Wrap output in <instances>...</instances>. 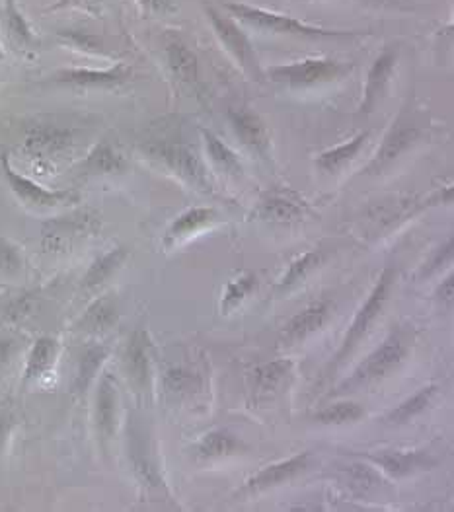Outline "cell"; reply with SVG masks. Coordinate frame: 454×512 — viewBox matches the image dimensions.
Returning <instances> with one entry per match:
<instances>
[{
  "instance_id": "obj_1",
  "label": "cell",
  "mask_w": 454,
  "mask_h": 512,
  "mask_svg": "<svg viewBox=\"0 0 454 512\" xmlns=\"http://www.w3.org/2000/svg\"><path fill=\"white\" fill-rule=\"evenodd\" d=\"M227 10L232 14V18H238L242 24H246L258 32L303 37H347L357 34V32H347V30H328V28H320V26H310L299 18H293V16H287L281 12H271L264 8H256V6H248L242 2H228Z\"/></svg>"
},
{
  "instance_id": "obj_2",
  "label": "cell",
  "mask_w": 454,
  "mask_h": 512,
  "mask_svg": "<svg viewBox=\"0 0 454 512\" xmlns=\"http://www.w3.org/2000/svg\"><path fill=\"white\" fill-rule=\"evenodd\" d=\"M76 145L75 127L59 125V123H36L26 131L24 152L30 158L41 162H55L69 154Z\"/></svg>"
},
{
  "instance_id": "obj_3",
  "label": "cell",
  "mask_w": 454,
  "mask_h": 512,
  "mask_svg": "<svg viewBox=\"0 0 454 512\" xmlns=\"http://www.w3.org/2000/svg\"><path fill=\"white\" fill-rule=\"evenodd\" d=\"M0 168H2V176L8 183V187L12 189V193L28 207H34V209H55V207H61V205H69V203H75L78 199L75 191H51V189H45L41 187L39 183L22 176L20 172H16L8 160V154H2L0 156Z\"/></svg>"
},
{
  "instance_id": "obj_4",
  "label": "cell",
  "mask_w": 454,
  "mask_h": 512,
  "mask_svg": "<svg viewBox=\"0 0 454 512\" xmlns=\"http://www.w3.org/2000/svg\"><path fill=\"white\" fill-rule=\"evenodd\" d=\"M143 150L151 154L152 158L166 164L174 174H178L182 180L199 187V189H211L209 174L199 160V156L186 145L180 143H149Z\"/></svg>"
},
{
  "instance_id": "obj_5",
  "label": "cell",
  "mask_w": 454,
  "mask_h": 512,
  "mask_svg": "<svg viewBox=\"0 0 454 512\" xmlns=\"http://www.w3.org/2000/svg\"><path fill=\"white\" fill-rule=\"evenodd\" d=\"M343 67L338 61L332 59H304L291 65H279L271 67L267 76L277 82L291 88H306L320 82H328L340 76Z\"/></svg>"
},
{
  "instance_id": "obj_6",
  "label": "cell",
  "mask_w": 454,
  "mask_h": 512,
  "mask_svg": "<svg viewBox=\"0 0 454 512\" xmlns=\"http://www.w3.org/2000/svg\"><path fill=\"white\" fill-rule=\"evenodd\" d=\"M205 12H207V18L211 22V28H213L215 36L221 41V45L227 49L228 55L244 71H256L258 69V59H256L254 47H252L248 36L244 34V30L234 22V18L219 12L213 6H209Z\"/></svg>"
},
{
  "instance_id": "obj_7",
  "label": "cell",
  "mask_w": 454,
  "mask_h": 512,
  "mask_svg": "<svg viewBox=\"0 0 454 512\" xmlns=\"http://www.w3.org/2000/svg\"><path fill=\"white\" fill-rule=\"evenodd\" d=\"M392 281H394V269H392V267H386V269L382 271V275H380L379 283H377L375 291L371 293L369 300L365 302V306L359 310L357 318L353 320V324H351V328H349V333H347V337H345V341H343V347H341L340 355H338V361H343V357H347V355L353 351V347L361 341V337L369 331L371 324L377 320V316H379L380 310H382V306H384V302H386V298H388V293H390Z\"/></svg>"
},
{
  "instance_id": "obj_8",
  "label": "cell",
  "mask_w": 454,
  "mask_h": 512,
  "mask_svg": "<svg viewBox=\"0 0 454 512\" xmlns=\"http://www.w3.org/2000/svg\"><path fill=\"white\" fill-rule=\"evenodd\" d=\"M133 76L131 67L125 63H117L106 71H90V69H63L53 74L49 80L57 86L69 88H117L129 82Z\"/></svg>"
},
{
  "instance_id": "obj_9",
  "label": "cell",
  "mask_w": 454,
  "mask_h": 512,
  "mask_svg": "<svg viewBox=\"0 0 454 512\" xmlns=\"http://www.w3.org/2000/svg\"><path fill=\"white\" fill-rule=\"evenodd\" d=\"M394 65H396V53L392 49H386L375 59L369 76H367V84H365V100L361 106L363 113H371L375 110L377 102L382 98V94L388 86V78L394 71Z\"/></svg>"
},
{
  "instance_id": "obj_10",
  "label": "cell",
  "mask_w": 454,
  "mask_h": 512,
  "mask_svg": "<svg viewBox=\"0 0 454 512\" xmlns=\"http://www.w3.org/2000/svg\"><path fill=\"white\" fill-rule=\"evenodd\" d=\"M123 365L129 378L139 386H147L149 382V337L145 331H135L127 343Z\"/></svg>"
},
{
  "instance_id": "obj_11",
  "label": "cell",
  "mask_w": 454,
  "mask_h": 512,
  "mask_svg": "<svg viewBox=\"0 0 454 512\" xmlns=\"http://www.w3.org/2000/svg\"><path fill=\"white\" fill-rule=\"evenodd\" d=\"M419 131L410 123H394V127L388 131V135L384 137V143L379 148L377 158L371 164V170H382L386 164H390L392 160H396L406 148L410 147L417 139Z\"/></svg>"
},
{
  "instance_id": "obj_12",
  "label": "cell",
  "mask_w": 454,
  "mask_h": 512,
  "mask_svg": "<svg viewBox=\"0 0 454 512\" xmlns=\"http://www.w3.org/2000/svg\"><path fill=\"white\" fill-rule=\"evenodd\" d=\"M228 117L234 127V133L246 147L252 148L256 152L267 150V145H269L267 131L258 115H254L252 111L248 110H232L228 113Z\"/></svg>"
},
{
  "instance_id": "obj_13",
  "label": "cell",
  "mask_w": 454,
  "mask_h": 512,
  "mask_svg": "<svg viewBox=\"0 0 454 512\" xmlns=\"http://www.w3.org/2000/svg\"><path fill=\"white\" fill-rule=\"evenodd\" d=\"M164 55H166V63H168L170 73L178 82L191 84V82L197 80V71H199L197 57L182 39H170L166 43Z\"/></svg>"
},
{
  "instance_id": "obj_14",
  "label": "cell",
  "mask_w": 454,
  "mask_h": 512,
  "mask_svg": "<svg viewBox=\"0 0 454 512\" xmlns=\"http://www.w3.org/2000/svg\"><path fill=\"white\" fill-rule=\"evenodd\" d=\"M406 357V347L398 339H388L380 349H377L367 363L361 366L359 378H380L386 372H390L400 361Z\"/></svg>"
},
{
  "instance_id": "obj_15",
  "label": "cell",
  "mask_w": 454,
  "mask_h": 512,
  "mask_svg": "<svg viewBox=\"0 0 454 512\" xmlns=\"http://www.w3.org/2000/svg\"><path fill=\"white\" fill-rule=\"evenodd\" d=\"M115 417H117V394L110 376H104L98 388L96 398V425L102 439H110L114 435Z\"/></svg>"
},
{
  "instance_id": "obj_16",
  "label": "cell",
  "mask_w": 454,
  "mask_h": 512,
  "mask_svg": "<svg viewBox=\"0 0 454 512\" xmlns=\"http://www.w3.org/2000/svg\"><path fill=\"white\" fill-rule=\"evenodd\" d=\"M127 168L125 158L115 150L112 143L102 141L96 147L92 148V152L88 154V158L82 164V170L86 174H96V176H106V174H121Z\"/></svg>"
},
{
  "instance_id": "obj_17",
  "label": "cell",
  "mask_w": 454,
  "mask_h": 512,
  "mask_svg": "<svg viewBox=\"0 0 454 512\" xmlns=\"http://www.w3.org/2000/svg\"><path fill=\"white\" fill-rule=\"evenodd\" d=\"M308 464V454H299L287 462H279V464H273L269 468L262 470L256 477H252L248 481V489L252 491H258V489H265V487H271V485H277V483H283L285 479H291L293 476H297L301 470L306 468Z\"/></svg>"
},
{
  "instance_id": "obj_18",
  "label": "cell",
  "mask_w": 454,
  "mask_h": 512,
  "mask_svg": "<svg viewBox=\"0 0 454 512\" xmlns=\"http://www.w3.org/2000/svg\"><path fill=\"white\" fill-rule=\"evenodd\" d=\"M330 312V304L326 300L314 302L308 308H304L303 312H299L287 326V337L293 341L304 339L306 335L314 333L322 328V324L326 322Z\"/></svg>"
},
{
  "instance_id": "obj_19",
  "label": "cell",
  "mask_w": 454,
  "mask_h": 512,
  "mask_svg": "<svg viewBox=\"0 0 454 512\" xmlns=\"http://www.w3.org/2000/svg\"><path fill=\"white\" fill-rule=\"evenodd\" d=\"M367 141H369V133H359L355 139L343 143L340 147L330 148V150L322 152L318 156V168L328 172V174L340 172L345 164H349L361 152V148Z\"/></svg>"
},
{
  "instance_id": "obj_20",
  "label": "cell",
  "mask_w": 454,
  "mask_h": 512,
  "mask_svg": "<svg viewBox=\"0 0 454 512\" xmlns=\"http://www.w3.org/2000/svg\"><path fill=\"white\" fill-rule=\"evenodd\" d=\"M4 24H6V34L12 39V43L20 47L34 45L36 41L34 30L26 20V16L20 12L16 0H4Z\"/></svg>"
},
{
  "instance_id": "obj_21",
  "label": "cell",
  "mask_w": 454,
  "mask_h": 512,
  "mask_svg": "<svg viewBox=\"0 0 454 512\" xmlns=\"http://www.w3.org/2000/svg\"><path fill=\"white\" fill-rule=\"evenodd\" d=\"M57 349H59V345H57L55 339H51V337H41V339H38L34 349H32V353H30L26 372H24V380L32 382V380L41 378L55 363Z\"/></svg>"
},
{
  "instance_id": "obj_22",
  "label": "cell",
  "mask_w": 454,
  "mask_h": 512,
  "mask_svg": "<svg viewBox=\"0 0 454 512\" xmlns=\"http://www.w3.org/2000/svg\"><path fill=\"white\" fill-rule=\"evenodd\" d=\"M125 256H127V250H125V248H117V250H112L110 254L96 259V261L90 265L88 273L84 275L82 285H84L86 289H94V287L102 285L106 279H110L115 271L119 269V265L123 263Z\"/></svg>"
},
{
  "instance_id": "obj_23",
  "label": "cell",
  "mask_w": 454,
  "mask_h": 512,
  "mask_svg": "<svg viewBox=\"0 0 454 512\" xmlns=\"http://www.w3.org/2000/svg\"><path fill=\"white\" fill-rule=\"evenodd\" d=\"M201 133H203V139H205V145H207V152L211 156V162L219 170L227 172L230 176H240L242 174V164L236 158V154L217 135H213L209 131H201Z\"/></svg>"
},
{
  "instance_id": "obj_24",
  "label": "cell",
  "mask_w": 454,
  "mask_h": 512,
  "mask_svg": "<svg viewBox=\"0 0 454 512\" xmlns=\"http://www.w3.org/2000/svg\"><path fill=\"white\" fill-rule=\"evenodd\" d=\"M375 462L392 474V476H406L417 470L427 462L423 454H412V452H382L380 456H373Z\"/></svg>"
},
{
  "instance_id": "obj_25",
  "label": "cell",
  "mask_w": 454,
  "mask_h": 512,
  "mask_svg": "<svg viewBox=\"0 0 454 512\" xmlns=\"http://www.w3.org/2000/svg\"><path fill=\"white\" fill-rule=\"evenodd\" d=\"M242 442L232 437L227 431H215L209 433L205 439L199 442V456L201 458H219V456H228L232 452L242 450Z\"/></svg>"
},
{
  "instance_id": "obj_26",
  "label": "cell",
  "mask_w": 454,
  "mask_h": 512,
  "mask_svg": "<svg viewBox=\"0 0 454 512\" xmlns=\"http://www.w3.org/2000/svg\"><path fill=\"white\" fill-rule=\"evenodd\" d=\"M57 37L61 43L73 47L76 51H82L86 55H98V57H110V53L104 47V41L94 34H88L84 30H59Z\"/></svg>"
},
{
  "instance_id": "obj_27",
  "label": "cell",
  "mask_w": 454,
  "mask_h": 512,
  "mask_svg": "<svg viewBox=\"0 0 454 512\" xmlns=\"http://www.w3.org/2000/svg\"><path fill=\"white\" fill-rule=\"evenodd\" d=\"M106 357H108V349L106 347H90L82 355L80 365H78V374H76V392H84L90 386V382L94 380L98 368L106 361Z\"/></svg>"
},
{
  "instance_id": "obj_28",
  "label": "cell",
  "mask_w": 454,
  "mask_h": 512,
  "mask_svg": "<svg viewBox=\"0 0 454 512\" xmlns=\"http://www.w3.org/2000/svg\"><path fill=\"white\" fill-rule=\"evenodd\" d=\"M115 318L117 314H115L114 304L108 298H102L86 310L80 326L88 331H104L114 326Z\"/></svg>"
},
{
  "instance_id": "obj_29",
  "label": "cell",
  "mask_w": 454,
  "mask_h": 512,
  "mask_svg": "<svg viewBox=\"0 0 454 512\" xmlns=\"http://www.w3.org/2000/svg\"><path fill=\"white\" fill-rule=\"evenodd\" d=\"M213 219H215L213 209H191L172 222V226L168 230V238H180L184 234H190L193 230L209 224Z\"/></svg>"
},
{
  "instance_id": "obj_30",
  "label": "cell",
  "mask_w": 454,
  "mask_h": 512,
  "mask_svg": "<svg viewBox=\"0 0 454 512\" xmlns=\"http://www.w3.org/2000/svg\"><path fill=\"white\" fill-rule=\"evenodd\" d=\"M260 215L267 220H273V222H291V220H297L303 211L301 207H297L295 203L283 199V197H269L265 199L260 207Z\"/></svg>"
},
{
  "instance_id": "obj_31",
  "label": "cell",
  "mask_w": 454,
  "mask_h": 512,
  "mask_svg": "<svg viewBox=\"0 0 454 512\" xmlns=\"http://www.w3.org/2000/svg\"><path fill=\"white\" fill-rule=\"evenodd\" d=\"M363 415H365V411H363V407L359 403L341 402L336 403V405H330L324 411H320L316 415V419L326 423V425H341V423L357 421Z\"/></svg>"
},
{
  "instance_id": "obj_32",
  "label": "cell",
  "mask_w": 454,
  "mask_h": 512,
  "mask_svg": "<svg viewBox=\"0 0 454 512\" xmlns=\"http://www.w3.org/2000/svg\"><path fill=\"white\" fill-rule=\"evenodd\" d=\"M291 361H273L269 365L260 366L256 370V386L260 392H273L283 378L291 372Z\"/></svg>"
},
{
  "instance_id": "obj_33",
  "label": "cell",
  "mask_w": 454,
  "mask_h": 512,
  "mask_svg": "<svg viewBox=\"0 0 454 512\" xmlns=\"http://www.w3.org/2000/svg\"><path fill=\"white\" fill-rule=\"evenodd\" d=\"M435 392H437V388L435 386H429V388H423V390H419L414 398H410L408 402L402 403L400 407H396L392 413H390V421H394V423H404V421H408V419H412L414 415L417 413H421L431 400H433V396H435Z\"/></svg>"
},
{
  "instance_id": "obj_34",
  "label": "cell",
  "mask_w": 454,
  "mask_h": 512,
  "mask_svg": "<svg viewBox=\"0 0 454 512\" xmlns=\"http://www.w3.org/2000/svg\"><path fill=\"white\" fill-rule=\"evenodd\" d=\"M322 259H324L322 252H308L306 256L299 257L295 263H291L289 271L285 273V277L279 283V289L283 291V289H289L295 283H299L314 267H318L322 263Z\"/></svg>"
},
{
  "instance_id": "obj_35",
  "label": "cell",
  "mask_w": 454,
  "mask_h": 512,
  "mask_svg": "<svg viewBox=\"0 0 454 512\" xmlns=\"http://www.w3.org/2000/svg\"><path fill=\"white\" fill-rule=\"evenodd\" d=\"M61 10H80L92 18H100L104 12V0H57L45 8V12H61Z\"/></svg>"
},
{
  "instance_id": "obj_36",
  "label": "cell",
  "mask_w": 454,
  "mask_h": 512,
  "mask_svg": "<svg viewBox=\"0 0 454 512\" xmlns=\"http://www.w3.org/2000/svg\"><path fill=\"white\" fill-rule=\"evenodd\" d=\"M254 285H256V277L250 275V273H246L238 281L228 283L227 294H225V308H230L232 304L242 300L246 294L254 289Z\"/></svg>"
},
{
  "instance_id": "obj_37",
  "label": "cell",
  "mask_w": 454,
  "mask_h": 512,
  "mask_svg": "<svg viewBox=\"0 0 454 512\" xmlns=\"http://www.w3.org/2000/svg\"><path fill=\"white\" fill-rule=\"evenodd\" d=\"M349 476H351V483H353V487L355 489H359V491H371V489H375L377 485H379V479L377 476L369 470V468H365V466H351V470H349Z\"/></svg>"
},
{
  "instance_id": "obj_38",
  "label": "cell",
  "mask_w": 454,
  "mask_h": 512,
  "mask_svg": "<svg viewBox=\"0 0 454 512\" xmlns=\"http://www.w3.org/2000/svg\"><path fill=\"white\" fill-rule=\"evenodd\" d=\"M137 4L149 16H166L176 12L174 0H137Z\"/></svg>"
},
{
  "instance_id": "obj_39",
  "label": "cell",
  "mask_w": 454,
  "mask_h": 512,
  "mask_svg": "<svg viewBox=\"0 0 454 512\" xmlns=\"http://www.w3.org/2000/svg\"><path fill=\"white\" fill-rule=\"evenodd\" d=\"M18 265H20V259H18L16 250L8 242L0 240V271L12 273L18 269Z\"/></svg>"
},
{
  "instance_id": "obj_40",
  "label": "cell",
  "mask_w": 454,
  "mask_h": 512,
  "mask_svg": "<svg viewBox=\"0 0 454 512\" xmlns=\"http://www.w3.org/2000/svg\"><path fill=\"white\" fill-rule=\"evenodd\" d=\"M12 429H14V417L8 411H2L0 413V452L4 450Z\"/></svg>"
},
{
  "instance_id": "obj_41",
  "label": "cell",
  "mask_w": 454,
  "mask_h": 512,
  "mask_svg": "<svg viewBox=\"0 0 454 512\" xmlns=\"http://www.w3.org/2000/svg\"><path fill=\"white\" fill-rule=\"evenodd\" d=\"M14 355V341L12 339H0V370L10 363Z\"/></svg>"
},
{
  "instance_id": "obj_42",
  "label": "cell",
  "mask_w": 454,
  "mask_h": 512,
  "mask_svg": "<svg viewBox=\"0 0 454 512\" xmlns=\"http://www.w3.org/2000/svg\"><path fill=\"white\" fill-rule=\"evenodd\" d=\"M453 275L439 287V296L443 298V300H447V302H451L453 300Z\"/></svg>"
}]
</instances>
